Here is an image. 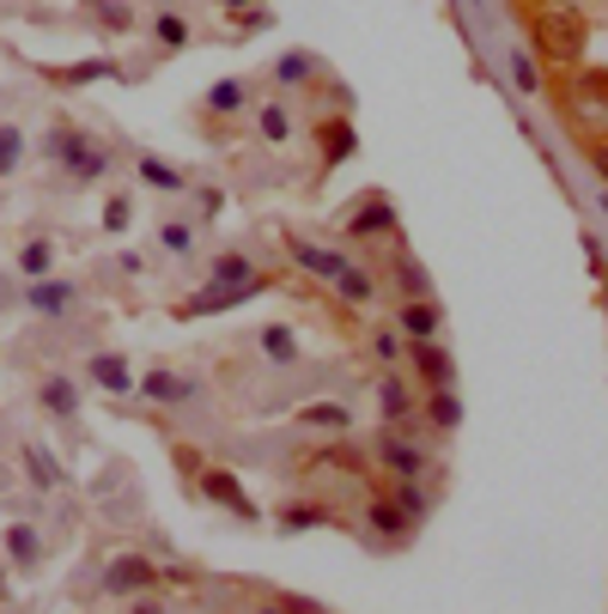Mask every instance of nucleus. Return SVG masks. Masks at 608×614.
<instances>
[{"label":"nucleus","instance_id":"1","mask_svg":"<svg viewBox=\"0 0 608 614\" xmlns=\"http://www.w3.org/2000/svg\"><path fill=\"white\" fill-rule=\"evenodd\" d=\"M529 37H536V49H542L548 62H578L584 55V13H572V7H536Z\"/></svg>","mask_w":608,"mask_h":614},{"label":"nucleus","instance_id":"2","mask_svg":"<svg viewBox=\"0 0 608 614\" xmlns=\"http://www.w3.org/2000/svg\"><path fill=\"white\" fill-rule=\"evenodd\" d=\"M43 153H49L55 165H67L74 183H92V177H104V170H110V153L92 141V134H80V129H49V134H43Z\"/></svg>","mask_w":608,"mask_h":614},{"label":"nucleus","instance_id":"3","mask_svg":"<svg viewBox=\"0 0 608 614\" xmlns=\"http://www.w3.org/2000/svg\"><path fill=\"white\" fill-rule=\"evenodd\" d=\"M153 584H159V572H153L146 554H116L104 572V596H146Z\"/></svg>","mask_w":608,"mask_h":614},{"label":"nucleus","instance_id":"4","mask_svg":"<svg viewBox=\"0 0 608 614\" xmlns=\"http://www.w3.org/2000/svg\"><path fill=\"white\" fill-rule=\"evenodd\" d=\"M262 292V280H250V287H201L195 299L177 304V316H213V311H238L244 299H256Z\"/></svg>","mask_w":608,"mask_h":614},{"label":"nucleus","instance_id":"5","mask_svg":"<svg viewBox=\"0 0 608 614\" xmlns=\"http://www.w3.org/2000/svg\"><path fill=\"white\" fill-rule=\"evenodd\" d=\"M140 395H146V402L177 408V402H195V383L177 378V371H146V378H140Z\"/></svg>","mask_w":608,"mask_h":614},{"label":"nucleus","instance_id":"6","mask_svg":"<svg viewBox=\"0 0 608 614\" xmlns=\"http://www.w3.org/2000/svg\"><path fill=\"white\" fill-rule=\"evenodd\" d=\"M378 457H384V469L402 475V481H420V469H426L420 450H414L408 438H390V432H384V445H378Z\"/></svg>","mask_w":608,"mask_h":614},{"label":"nucleus","instance_id":"7","mask_svg":"<svg viewBox=\"0 0 608 614\" xmlns=\"http://www.w3.org/2000/svg\"><path fill=\"white\" fill-rule=\"evenodd\" d=\"M292 261H299L304 275H317V280H335V275L347 268L335 249H317V244H304V237H292Z\"/></svg>","mask_w":608,"mask_h":614},{"label":"nucleus","instance_id":"8","mask_svg":"<svg viewBox=\"0 0 608 614\" xmlns=\"http://www.w3.org/2000/svg\"><path fill=\"white\" fill-rule=\"evenodd\" d=\"M414 371H420L426 383H432V390H450V354L444 347H432V341H420V347H414Z\"/></svg>","mask_w":608,"mask_h":614},{"label":"nucleus","instance_id":"9","mask_svg":"<svg viewBox=\"0 0 608 614\" xmlns=\"http://www.w3.org/2000/svg\"><path fill=\"white\" fill-rule=\"evenodd\" d=\"M67 304H74L67 280H31V311L37 316H67Z\"/></svg>","mask_w":608,"mask_h":614},{"label":"nucleus","instance_id":"10","mask_svg":"<svg viewBox=\"0 0 608 614\" xmlns=\"http://www.w3.org/2000/svg\"><path fill=\"white\" fill-rule=\"evenodd\" d=\"M438 316H444V311H438L432 299H408V304H402V328H408L414 341H432L438 335Z\"/></svg>","mask_w":608,"mask_h":614},{"label":"nucleus","instance_id":"11","mask_svg":"<svg viewBox=\"0 0 608 614\" xmlns=\"http://www.w3.org/2000/svg\"><path fill=\"white\" fill-rule=\"evenodd\" d=\"M25 475L43 487V493H55V487H61V462H55V450H43V445H25Z\"/></svg>","mask_w":608,"mask_h":614},{"label":"nucleus","instance_id":"12","mask_svg":"<svg viewBox=\"0 0 608 614\" xmlns=\"http://www.w3.org/2000/svg\"><path fill=\"white\" fill-rule=\"evenodd\" d=\"M201 493H207V499H219V505H232V511H244V517H250V499H244V487L232 481V475L207 469V475H201Z\"/></svg>","mask_w":608,"mask_h":614},{"label":"nucleus","instance_id":"13","mask_svg":"<svg viewBox=\"0 0 608 614\" xmlns=\"http://www.w3.org/2000/svg\"><path fill=\"white\" fill-rule=\"evenodd\" d=\"M92 383H98V390H110V395L134 390V378H128V366H122V354H98V359H92Z\"/></svg>","mask_w":608,"mask_h":614},{"label":"nucleus","instance_id":"14","mask_svg":"<svg viewBox=\"0 0 608 614\" xmlns=\"http://www.w3.org/2000/svg\"><path fill=\"white\" fill-rule=\"evenodd\" d=\"M61 86H92V79H116V62L110 55H92V62H74V67H55Z\"/></svg>","mask_w":608,"mask_h":614},{"label":"nucleus","instance_id":"15","mask_svg":"<svg viewBox=\"0 0 608 614\" xmlns=\"http://www.w3.org/2000/svg\"><path fill=\"white\" fill-rule=\"evenodd\" d=\"M390 225H396V213H390L384 201H365V208L347 220V232H353V237H378V232H390Z\"/></svg>","mask_w":608,"mask_h":614},{"label":"nucleus","instance_id":"16","mask_svg":"<svg viewBox=\"0 0 608 614\" xmlns=\"http://www.w3.org/2000/svg\"><path fill=\"white\" fill-rule=\"evenodd\" d=\"M74 402H80V395H74V383H67L61 371H49V378H43V408H49L55 420H74Z\"/></svg>","mask_w":608,"mask_h":614},{"label":"nucleus","instance_id":"17","mask_svg":"<svg viewBox=\"0 0 608 614\" xmlns=\"http://www.w3.org/2000/svg\"><path fill=\"white\" fill-rule=\"evenodd\" d=\"M7 554H13L19 566H37L43 560V536L31 529V523H13V529H7Z\"/></svg>","mask_w":608,"mask_h":614},{"label":"nucleus","instance_id":"18","mask_svg":"<svg viewBox=\"0 0 608 614\" xmlns=\"http://www.w3.org/2000/svg\"><path fill=\"white\" fill-rule=\"evenodd\" d=\"M371 529H378V536H408V517H402V505L396 499H371Z\"/></svg>","mask_w":608,"mask_h":614},{"label":"nucleus","instance_id":"19","mask_svg":"<svg viewBox=\"0 0 608 614\" xmlns=\"http://www.w3.org/2000/svg\"><path fill=\"white\" fill-rule=\"evenodd\" d=\"M262 354L274 359V366H292V359H299V341H292L286 323H268L262 328Z\"/></svg>","mask_w":608,"mask_h":614},{"label":"nucleus","instance_id":"20","mask_svg":"<svg viewBox=\"0 0 608 614\" xmlns=\"http://www.w3.org/2000/svg\"><path fill=\"white\" fill-rule=\"evenodd\" d=\"M19 268H25V280H49V268H55V244L31 237V244L19 249Z\"/></svg>","mask_w":608,"mask_h":614},{"label":"nucleus","instance_id":"21","mask_svg":"<svg viewBox=\"0 0 608 614\" xmlns=\"http://www.w3.org/2000/svg\"><path fill=\"white\" fill-rule=\"evenodd\" d=\"M92 25H104L110 37H122V31H134V13L122 0H92Z\"/></svg>","mask_w":608,"mask_h":614},{"label":"nucleus","instance_id":"22","mask_svg":"<svg viewBox=\"0 0 608 614\" xmlns=\"http://www.w3.org/2000/svg\"><path fill=\"white\" fill-rule=\"evenodd\" d=\"M250 261L244 256H213V287H250Z\"/></svg>","mask_w":608,"mask_h":614},{"label":"nucleus","instance_id":"23","mask_svg":"<svg viewBox=\"0 0 608 614\" xmlns=\"http://www.w3.org/2000/svg\"><path fill=\"white\" fill-rule=\"evenodd\" d=\"M335 292H341L347 304H371V275H359L353 261H347L341 275H335Z\"/></svg>","mask_w":608,"mask_h":614},{"label":"nucleus","instance_id":"24","mask_svg":"<svg viewBox=\"0 0 608 614\" xmlns=\"http://www.w3.org/2000/svg\"><path fill=\"white\" fill-rule=\"evenodd\" d=\"M244 79H219V86H213L207 92V110H219V116H232V110H244Z\"/></svg>","mask_w":608,"mask_h":614},{"label":"nucleus","instance_id":"25","mask_svg":"<svg viewBox=\"0 0 608 614\" xmlns=\"http://www.w3.org/2000/svg\"><path fill=\"white\" fill-rule=\"evenodd\" d=\"M304 426H335V432H347V426H353V414H347L341 402H311V408H304Z\"/></svg>","mask_w":608,"mask_h":614},{"label":"nucleus","instance_id":"26","mask_svg":"<svg viewBox=\"0 0 608 614\" xmlns=\"http://www.w3.org/2000/svg\"><path fill=\"white\" fill-rule=\"evenodd\" d=\"M19 158H25V134H19L13 122H0V177H13Z\"/></svg>","mask_w":608,"mask_h":614},{"label":"nucleus","instance_id":"27","mask_svg":"<svg viewBox=\"0 0 608 614\" xmlns=\"http://www.w3.org/2000/svg\"><path fill=\"white\" fill-rule=\"evenodd\" d=\"M426 420H432V426H457V420H463V402H457V395L450 390H432V402H426Z\"/></svg>","mask_w":608,"mask_h":614},{"label":"nucleus","instance_id":"28","mask_svg":"<svg viewBox=\"0 0 608 614\" xmlns=\"http://www.w3.org/2000/svg\"><path fill=\"white\" fill-rule=\"evenodd\" d=\"M153 37H159L165 49H183V43H189V19L183 13H159V19H153Z\"/></svg>","mask_w":608,"mask_h":614},{"label":"nucleus","instance_id":"29","mask_svg":"<svg viewBox=\"0 0 608 614\" xmlns=\"http://www.w3.org/2000/svg\"><path fill=\"white\" fill-rule=\"evenodd\" d=\"M140 183H153V189H183V177H177L165 158H140Z\"/></svg>","mask_w":608,"mask_h":614},{"label":"nucleus","instance_id":"30","mask_svg":"<svg viewBox=\"0 0 608 614\" xmlns=\"http://www.w3.org/2000/svg\"><path fill=\"white\" fill-rule=\"evenodd\" d=\"M378 408H384V420H408V390H402L396 378H384V390H378Z\"/></svg>","mask_w":608,"mask_h":614},{"label":"nucleus","instance_id":"31","mask_svg":"<svg viewBox=\"0 0 608 614\" xmlns=\"http://www.w3.org/2000/svg\"><path fill=\"white\" fill-rule=\"evenodd\" d=\"M262 141H274V146H286V141H292V116H286L280 104H268V110H262Z\"/></svg>","mask_w":608,"mask_h":614},{"label":"nucleus","instance_id":"32","mask_svg":"<svg viewBox=\"0 0 608 614\" xmlns=\"http://www.w3.org/2000/svg\"><path fill=\"white\" fill-rule=\"evenodd\" d=\"M323 517H329L323 505H286L280 511V529H311V523H323Z\"/></svg>","mask_w":608,"mask_h":614},{"label":"nucleus","instance_id":"33","mask_svg":"<svg viewBox=\"0 0 608 614\" xmlns=\"http://www.w3.org/2000/svg\"><path fill=\"white\" fill-rule=\"evenodd\" d=\"M390 499H396V505H402V517H426V505H432V499H426V493H420V487H414V481H402V487H396V493H390Z\"/></svg>","mask_w":608,"mask_h":614},{"label":"nucleus","instance_id":"34","mask_svg":"<svg viewBox=\"0 0 608 614\" xmlns=\"http://www.w3.org/2000/svg\"><path fill=\"white\" fill-rule=\"evenodd\" d=\"M274 79H280V86H299V79H311V55H280Z\"/></svg>","mask_w":608,"mask_h":614},{"label":"nucleus","instance_id":"35","mask_svg":"<svg viewBox=\"0 0 608 614\" xmlns=\"http://www.w3.org/2000/svg\"><path fill=\"white\" fill-rule=\"evenodd\" d=\"M323 153H329V158L353 153V129H347V122H329V129H323Z\"/></svg>","mask_w":608,"mask_h":614},{"label":"nucleus","instance_id":"36","mask_svg":"<svg viewBox=\"0 0 608 614\" xmlns=\"http://www.w3.org/2000/svg\"><path fill=\"white\" fill-rule=\"evenodd\" d=\"M396 287L408 292V299H426V268H420V261H402V268H396Z\"/></svg>","mask_w":608,"mask_h":614},{"label":"nucleus","instance_id":"37","mask_svg":"<svg viewBox=\"0 0 608 614\" xmlns=\"http://www.w3.org/2000/svg\"><path fill=\"white\" fill-rule=\"evenodd\" d=\"M511 79H517V92H536V86H542V74H536L529 55H511Z\"/></svg>","mask_w":608,"mask_h":614},{"label":"nucleus","instance_id":"38","mask_svg":"<svg viewBox=\"0 0 608 614\" xmlns=\"http://www.w3.org/2000/svg\"><path fill=\"white\" fill-rule=\"evenodd\" d=\"M165 249H171V256H189V249H195V232H189V225H165Z\"/></svg>","mask_w":608,"mask_h":614},{"label":"nucleus","instance_id":"39","mask_svg":"<svg viewBox=\"0 0 608 614\" xmlns=\"http://www.w3.org/2000/svg\"><path fill=\"white\" fill-rule=\"evenodd\" d=\"M128 201H110V213H104V232H122V225H128Z\"/></svg>","mask_w":608,"mask_h":614},{"label":"nucleus","instance_id":"40","mask_svg":"<svg viewBox=\"0 0 608 614\" xmlns=\"http://www.w3.org/2000/svg\"><path fill=\"white\" fill-rule=\"evenodd\" d=\"M590 170L608 183V141H590Z\"/></svg>","mask_w":608,"mask_h":614},{"label":"nucleus","instance_id":"41","mask_svg":"<svg viewBox=\"0 0 608 614\" xmlns=\"http://www.w3.org/2000/svg\"><path fill=\"white\" fill-rule=\"evenodd\" d=\"M378 359H402V341L396 335H378Z\"/></svg>","mask_w":608,"mask_h":614},{"label":"nucleus","instance_id":"42","mask_svg":"<svg viewBox=\"0 0 608 614\" xmlns=\"http://www.w3.org/2000/svg\"><path fill=\"white\" fill-rule=\"evenodd\" d=\"M128 614H165V602H153V596H140V602H134V609Z\"/></svg>","mask_w":608,"mask_h":614},{"label":"nucleus","instance_id":"43","mask_svg":"<svg viewBox=\"0 0 608 614\" xmlns=\"http://www.w3.org/2000/svg\"><path fill=\"white\" fill-rule=\"evenodd\" d=\"M225 7H232V13H244V7H250V0H225Z\"/></svg>","mask_w":608,"mask_h":614},{"label":"nucleus","instance_id":"44","mask_svg":"<svg viewBox=\"0 0 608 614\" xmlns=\"http://www.w3.org/2000/svg\"><path fill=\"white\" fill-rule=\"evenodd\" d=\"M0 596H7V572H0Z\"/></svg>","mask_w":608,"mask_h":614},{"label":"nucleus","instance_id":"45","mask_svg":"<svg viewBox=\"0 0 608 614\" xmlns=\"http://www.w3.org/2000/svg\"><path fill=\"white\" fill-rule=\"evenodd\" d=\"M603 213H608V196H603Z\"/></svg>","mask_w":608,"mask_h":614},{"label":"nucleus","instance_id":"46","mask_svg":"<svg viewBox=\"0 0 608 614\" xmlns=\"http://www.w3.org/2000/svg\"><path fill=\"white\" fill-rule=\"evenodd\" d=\"M268 614H280V609H268Z\"/></svg>","mask_w":608,"mask_h":614}]
</instances>
